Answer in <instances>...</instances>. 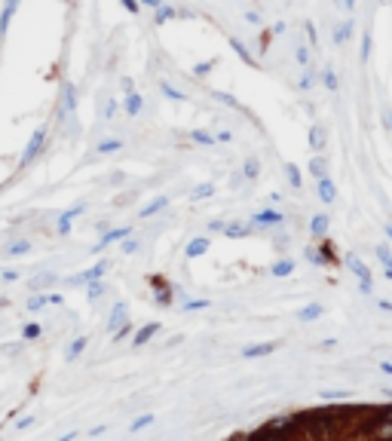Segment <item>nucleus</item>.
Here are the masks:
<instances>
[{"mask_svg": "<svg viewBox=\"0 0 392 441\" xmlns=\"http://www.w3.org/2000/svg\"><path fill=\"white\" fill-rule=\"evenodd\" d=\"M43 141H46V126L34 129V135H31V141H28V147H25V153H22V166L34 163V159L40 156V150H43Z\"/></svg>", "mask_w": 392, "mask_h": 441, "instance_id": "nucleus-1", "label": "nucleus"}, {"mask_svg": "<svg viewBox=\"0 0 392 441\" xmlns=\"http://www.w3.org/2000/svg\"><path fill=\"white\" fill-rule=\"evenodd\" d=\"M346 264H349V270L359 276V282H362V291L365 294H371L374 291V285H371V270L362 264V258H356V255H346Z\"/></svg>", "mask_w": 392, "mask_h": 441, "instance_id": "nucleus-2", "label": "nucleus"}, {"mask_svg": "<svg viewBox=\"0 0 392 441\" xmlns=\"http://www.w3.org/2000/svg\"><path fill=\"white\" fill-rule=\"evenodd\" d=\"M104 270H107V261H98V264H92V267H89L86 273H80V276H74V279H71V285H74V288H77V285H89L92 279H98V276H101Z\"/></svg>", "mask_w": 392, "mask_h": 441, "instance_id": "nucleus-3", "label": "nucleus"}, {"mask_svg": "<svg viewBox=\"0 0 392 441\" xmlns=\"http://www.w3.org/2000/svg\"><path fill=\"white\" fill-rule=\"evenodd\" d=\"M319 184H316V190H319V199H322V203H334V199H337V187H334V181L328 178V175H322V178H316Z\"/></svg>", "mask_w": 392, "mask_h": 441, "instance_id": "nucleus-4", "label": "nucleus"}, {"mask_svg": "<svg viewBox=\"0 0 392 441\" xmlns=\"http://www.w3.org/2000/svg\"><path fill=\"white\" fill-rule=\"evenodd\" d=\"M19 4H22V0H7V7H4V16H0V34H7V28H10V22H13L16 10H19Z\"/></svg>", "mask_w": 392, "mask_h": 441, "instance_id": "nucleus-5", "label": "nucleus"}, {"mask_svg": "<svg viewBox=\"0 0 392 441\" xmlns=\"http://www.w3.org/2000/svg\"><path fill=\"white\" fill-rule=\"evenodd\" d=\"M273 349H276V343H254V346H245L242 355L245 358H260V355H270Z\"/></svg>", "mask_w": 392, "mask_h": 441, "instance_id": "nucleus-6", "label": "nucleus"}, {"mask_svg": "<svg viewBox=\"0 0 392 441\" xmlns=\"http://www.w3.org/2000/svg\"><path fill=\"white\" fill-rule=\"evenodd\" d=\"M126 316H129L126 303H116V306H113V312H110V322H107V325H110L113 331H116V328H123V325H126Z\"/></svg>", "mask_w": 392, "mask_h": 441, "instance_id": "nucleus-7", "label": "nucleus"}, {"mask_svg": "<svg viewBox=\"0 0 392 441\" xmlns=\"http://www.w3.org/2000/svg\"><path fill=\"white\" fill-rule=\"evenodd\" d=\"M377 258L383 264V276L392 282V251H389V245H377Z\"/></svg>", "mask_w": 392, "mask_h": 441, "instance_id": "nucleus-8", "label": "nucleus"}, {"mask_svg": "<svg viewBox=\"0 0 392 441\" xmlns=\"http://www.w3.org/2000/svg\"><path fill=\"white\" fill-rule=\"evenodd\" d=\"M129 233H132V227H120V230H107V233L101 236V242H98V248H104V245L116 242V239H126Z\"/></svg>", "mask_w": 392, "mask_h": 441, "instance_id": "nucleus-9", "label": "nucleus"}, {"mask_svg": "<svg viewBox=\"0 0 392 441\" xmlns=\"http://www.w3.org/2000/svg\"><path fill=\"white\" fill-rule=\"evenodd\" d=\"M209 251V239L206 236H200V239H193V242L187 245V258H203Z\"/></svg>", "mask_w": 392, "mask_h": 441, "instance_id": "nucleus-10", "label": "nucleus"}, {"mask_svg": "<svg viewBox=\"0 0 392 441\" xmlns=\"http://www.w3.org/2000/svg\"><path fill=\"white\" fill-rule=\"evenodd\" d=\"M251 224H282V215L279 212H273V209H267V212H257L254 218H251Z\"/></svg>", "mask_w": 392, "mask_h": 441, "instance_id": "nucleus-11", "label": "nucleus"}, {"mask_svg": "<svg viewBox=\"0 0 392 441\" xmlns=\"http://www.w3.org/2000/svg\"><path fill=\"white\" fill-rule=\"evenodd\" d=\"M83 209H86V206H74V209H68V212L58 218V233H68V230H71V221H74L77 215H80Z\"/></svg>", "mask_w": 392, "mask_h": 441, "instance_id": "nucleus-12", "label": "nucleus"}, {"mask_svg": "<svg viewBox=\"0 0 392 441\" xmlns=\"http://www.w3.org/2000/svg\"><path fill=\"white\" fill-rule=\"evenodd\" d=\"M156 331H160V325H156V322H153V325H144V328H141V331L132 337V346H144V343H147V340H150Z\"/></svg>", "mask_w": 392, "mask_h": 441, "instance_id": "nucleus-13", "label": "nucleus"}, {"mask_svg": "<svg viewBox=\"0 0 392 441\" xmlns=\"http://www.w3.org/2000/svg\"><path fill=\"white\" fill-rule=\"evenodd\" d=\"M123 107H126V113H129V116H135V113L144 107V98H141L138 92H129V95H126V101H123Z\"/></svg>", "mask_w": 392, "mask_h": 441, "instance_id": "nucleus-14", "label": "nucleus"}, {"mask_svg": "<svg viewBox=\"0 0 392 441\" xmlns=\"http://www.w3.org/2000/svg\"><path fill=\"white\" fill-rule=\"evenodd\" d=\"M224 233H227L230 239H242V236L251 233V227H248V224H224Z\"/></svg>", "mask_w": 392, "mask_h": 441, "instance_id": "nucleus-15", "label": "nucleus"}, {"mask_svg": "<svg viewBox=\"0 0 392 441\" xmlns=\"http://www.w3.org/2000/svg\"><path fill=\"white\" fill-rule=\"evenodd\" d=\"M166 206H169V199H166V196H156L150 206H144V209H141V218H150V215H156V212H163Z\"/></svg>", "mask_w": 392, "mask_h": 441, "instance_id": "nucleus-16", "label": "nucleus"}, {"mask_svg": "<svg viewBox=\"0 0 392 441\" xmlns=\"http://www.w3.org/2000/svg\"><path fill=\"white\" fill-rule=\"evenodd\" d=\"M309 147H312V150H322V147H325V129H322V126H312V129H309Z\"/></svg>", "mask_w": 392, "mask_h": 441, "instance_id": "nucleus-17", "label": "nucleus"}, {"mask_svg": "<svg viewBox=\"0 0 392 441\" xmlns=\"http://www.w3.org/2000/svg\"><path fill=\"white\" fill-rule=\"evenodd\" d=\"M325 230H328V218L325 215H316V218L309 221V233L312 236H325Z\"/></svg>", "mask_w": 392, "mask_h": 441, "instance_id": "nucleus-18", "label": "nucleus"}, {"mask_svg": "<svg viewBox=\"0 0 392 441\" xmlns=\"http://www.w3.org/2000/svg\"><path fill=\"white\" fill-rule=\"evenodd\" d=\"M322 316V306L319 303H309V306H303L300 312H297V319H303V322H309V319H319Z\"/></svg>", "mask_w": 392, "mask_h": 441, "instance_id": "nucleus-19", "label": "nucleus"}, {"mask_svg": "<svg viewBox=\"0 0 392 441\" xmlns=\"http://www.w3.org/2000/svg\"><path fill=\"white\" fill-rule=\"evenodd\" d=\"M86 343H89L86 337H77V340L71 343V349H68V358H71V362H74V358H77V355H80V352L86 349Z\"/></svg>", "mask_w": 392, "mask_h": 441, "instance_id": "nucleus-20", "label": "nucleus"}, {"mask_svg": "<svg viewBox=\"0 0 392 441\" xmlns=\"http://www.w3.org/2000/svg\"><path fill=\"white\" fill-rule=\"evenodd\" d=\"M309 172H312V175H316V178H322V175L328 172V163H325V159H322V156H316V159H312V163H309Z\"/></svg>", "mask_w": 392, "mask_h": 441, "instance_id": "nucleus-21", "label": "nucleus"}, {"mask_svg": "<svg viewBox=\"0 0 392 441\" xmlns=\"http://www.w3.org/2000/svg\"><path fill=\"white\" fill-rule=\"evenodd\" d=\"M230 46H233V49H236V52H239V58H242L245 65H254V58L248 55V49H245V46L239 43V40H236V37H233V40H230Z\"/></svg>", "mask_w": 392, "mask_h": 441, "instance_id": "nucleus-22", "label": "nucleus"}, {"mask_svg": "<svg viewBox=\"0 0 392 441\" xmlns=\"http://www.w3.org/2000/svg\"><path fill=\"white\" fill-rule=\"evenodd\" d=\"M163 95H166V98H172V101H187V95H184L181 89L169 86V83H163Z\"/></svg>", "mask_w": 392, "mask_h": 441, "instance_id": "nucleus-23", "label": "nucleus"}, {"mask_svg": "<svg viewBox=\"0 0 392 441\" xmlns=\"http://www.w3.org/2000/svg\"><path fill=\"white\" fill-rule=\"evenodd\" d=\"M291 270H294V264H291V261H279V264H273V270H270V273H273V276H288Z\"/></svg>", "mask_w": 392, "mask_h": 441, "instance_id": "nucleus-24", "label": "nucleus"}, {"mask_svg": "<svg viewBox=\"0 0 392 441\" xmlns=\"http://www.w3.org/2000/svg\"><path fill=\"white\" fill-rule=\"evenodd\" d=\"M28 248H31V242H28V239H25V242H13V245L7 248V255H10V258H19V255H25Z\"/></svg>", "mask_w": 392, "mask_h": 441, "instance_id": "nucleus-25", "label": "nucleus"}, {"mask_svg": "<svg viewBox=\"0 0 392 441\" xmlns=\"http://www.w3.org/2000/svg\"><path fill=\"white\" fill-rule=\"evenodd\" d=\"M46 303H49V294H37V297H31V300H28L25 306H28V309L34 312V309H40V306H46Z\"/></svg>", "mask_w": 392, "mask_h": 441, "instance_id": "nucleus-26", "label": "nucleus"}, {"mask_svg": "<svg viewBox=\"0 0 392 441\" xmlns=\"http://www.w3.org/2000/svg\"><path fill=\"white\" fill-rule=\"evenodd\" d=\"M215 193V184H200L193 190V199H206V196H212Z\"/></svg>", "mask_w": 392, "mask_h": 441, "instance_id": "nucleus-27", "label": "nucleus"}, {"mask_svg": "<svg viewBox=\"0 0 392 441\" xmlns=\"http://www.w3.org/2000/svg\"><path fill=\"white\" fill-rule=\"evenodd\" d=\"M113 150H123V141H101L98 153H113Z\"/></svg>", "mask_w": 392, "mask_h": 441, "instance_id": "nucleus-28", "label": "nucleus"}, {"mask_svg": "<svg viewBox=\"0 0 392 441\" xmlns=\"http://www.w3.org/2000/svg\"><path fill=\"white\" fill-rule=\"evenodd\" d=\"M104 291H107V288H104L101 282H95V279H92V282H89V300H98V297H101Z\"/></svg>", "mask_w": 392, "mask_h": 441, "instance_id": "nucleus-29", "label": "nucleus"}, {"mask_svg": "<svg viewBox=\"0 0 392 441\" xmlns=\"http://www.w3.org/2000/svg\"><path fill=\"white\" fill-rule=\"evenodd\" d=\"M175 16V10L172 7H156V25H163L166 19H172Z\"/></svg>", "mask_w": 392, "mask_h": 441, "instance_id": "nucleus-30", "label": "nucleus"}, {"mask_svg": "<svg viewBox=\"0 0 392 441\" xmlns=\"http://www.w3.org/2000/svg\"><path fill=\"white\" fill-rule=\"evenodd\" d=\"M190 138H193L196 144H215V141H218V138H215V135H209V132H193Z\"/></svg>", "mask_w": 392, "mask_h": 441, "instance_id": "nucleus-31", "label": "nucleus"}, {"mask_svg": "<svg viewBox=\"0 0 392 441\" xmlns=\"http://www.w3.org/2000/svg\"><path fill=\"white\" fill-rule=\"evenodd\" d=\"M242 172H245V178H257V172H260V163H257V159H248Z\"/></svg>", "mask_w": 392, "mask_h": 441, "instance_id": "nucleus-32", "label": "nucleus"}, {"mask_svg": "<svg viewBox=\"0 0 392 441\" xmlns=\"http://www.w3.org/2000/svg\"><path fill=\"white\" fill-rule=\"evenodd\" d=\"M349 28H352V25H349V22H343V25L334 31V40H337V43H343V40L349 37Z\"/></svg>", "mask_w": 392, "mask_h": 441, "instance_id": "nucleus-33", "label": "nucleus"}, {"mask_svg": "<svg viewBox=\"0 0 392 441\" xmlns=\"http://www.w3.org/2000/svg\"><path fill=\"white\" fill-rule=\"evenodd\" d=\"M64 98H68V101H64V107H68V110H74V107H77V89H74V86H68Z\"/></svg>", "mask_w": 392, "mask_h": 441, "instance_id": "nucleus-34", "label": "nucleus"}, {"mask_svg": "<svg viewBox=\"0 0 392 441\" xmlns=\"http://www.w3.org/2000/svg\"><path fill=\"white\" fill-rule=\"evenodd\" d=\"M150 423H153V417H150V414H144V417H138V420L132 423V432H141V429H144V426H150Z\"/></svg>", "mask_w": 392, "mask_h": 441, "instance_id": "nucleus-35", "label": "nucleus"}, {"mask_svg": "<svg viewBox=\"0 0 392 441\" xmlns=\"http://www.w3.org/2000/svg\"><path fill=\"white\" fill-rule=\"evenodd\" d=\"M22 337H28V340L40 337V325H25V328H22Z\"/></svg>", "mask_w": 392, "mask_h": 441, "instance_id": "nucleus-36", "label": "nucleus"}, {"mask_svg": "<svg viewBox=\"0 0 392 441\" xmlns=\"http://www.w3.org/2000/svg\"><path fill=\"white\" fill-rule=\"evenodd\" d=\"M288 181H291L294 187H300V172H297V166H288Z\"/></svg>", "mask_w": 392, "mask_h": 441, "instance_id": "nucleus-37", "label": "nucleus"}, {"mask_svg": "<svg viewBox=\"0 0 392 441\" xmlns=\"http://www.w3.org/2000/svg\"><path fill=\"white\" fill-rule=\"evenodd\" d=\"M322 83H325V86H328L331 92L337 89V77H334V71H328V74H325V80H322Z\"/></svg>", "mask_w": 392, "mask_h": 441, "instance_id": "nucleus-38", "label": "nucleus"}, {"mask_svg": "<svg viewBox=\"0 0 392 441\" xmlns=\"http://www.w3.org/2000/svg\"><path fill=\"white\" fill-rule=\"evenodd\" d=\"M212 65H215V61H203V65H196V68H193V74H196V77H203V74H209V71H212Z\"/></svg>", "mask_w": 392, "mask_h": 441, "instance_id": "nucleus-39", "label": "nucleus"}, {"mask_svg": "<svg viewBox=\"0 0 392 441\" xmlns=\"http://www.w3.org/2000/svg\"><path fill=\"white\" fill-rule=\"evenodd\" d=\"M218 98H221L224 104H230V107H239V101L233 98V95H227V92H218Z\"/></svg>", "mask_w": 392, "mask_h": 441, "instance_id": "nucleus-40", "label": "nucleus"}, {"mask_svg": "<svg viewBox=\"0 0 392 441\" xmlns=\"http://www.w3.org/2000/svg\"><path fill=\"white\" fill-rule=\"evenodd\" d=\"M203 306H209V300H190V303H184V309H203Z\"/></svg>", "mask_w": 392, "mask_h": 441, "instance_id": "nucleus-41", "label": "nucleus"}, {"mask_svg": "<svg viewBox=\"0 0 392 441\" xmlns=\"http://www.w3.org/2000/svg\"><path fill=\"white\" fill-rule=\"evenodd\" d=\"M138 251V242H123V255H135Z\"/></svg>", "mask_w": 392, "mask_h": 441, "instance_id": "nucleus-42", "label": "nucleus"}, {"mask_svg": "<svg viewBox=\"0 0 392 441\" xmlns=\"http://www.w3.org/2000/svg\"><path fill=\"white\" fill-rule=\"evenodd\" d=\"M120 4H123L129 13H138V0H120Z\"/></svg>", "mask_w": 392, "mask_h": 441, "instance_id": "nucleus-43", "label": "nucleus"}, {"mask_svg": "<svg viewBox=\"0 0 392 441\" xmlns=\"http://www.w3.org/2000/svg\"><path fill=\"white\" fill-rule=\"evenodd\" d=\"M4 279H7V282H16V279H19V270H4Z\"/></svg>", "mask_w": 392, "mask_h": 441, "instance_id": "nucleus-44", "label": "nucleus"}, {"mask_svg": "<svg viewBox=\"0 0 392 441\" xmlns=\"http://www.w3.org/2000/svg\"><path fill=\"white\" fill-rule=\"evenodd\" d=\"M297 61L306 65V61H309V52H306V49H297Z\"/></svg>", "mask_w": 392, "mask_h": 441, "instance_id": "nucleus-45", "label": "nucleus"}, {"mask_svg": "<svg viewBox=\"0 0 392 441\" xmlns=\"http://www.w3.org/2000/svg\"><path fill=\"white\" fill-rule=\"evenodd\" d=\"M209 230H212V233H224V224H221V221H212Z\"/></svg>", "mask_w": 392, "mask_h": 441, "instance_id": "nucleus-46", "label": "nucleus"}, {"mask_svg": "<svg viewBox=\"0 0 392 441\" xmlns=\"http://www.w3.org/2000/svg\"><path fill=\"white\" fill-rule=\"evenodd\" d=\"M138 4H147L150 10H156V7H163V0H138Z\"/></svg>", "mask_w": 392, "mask_h": 441, "instance_id": "nucleus-47", "label": "nucleus"}, {"mask_svg": "<svg viewBox=\"0 0 392 441\" xmlns=\"http://www.w3.org/2000/svg\"><path fill=\"white\" fill-rule=\"evenodd\" d=\"M309 86H312V74H306V77L300 80V89H309Z\"/></svg>", "mask_w": 392, "mask_h": 441, "instance_id": "nucleus-48", "label": "nucleus"}, {"mask_svg": "<svg viewBox=\"0 0 392 441\" xmlns=\"http://www.w3.org/2000/svg\"><path fill=\"white\" fill-rule=\"evenodd\" d=\"M380 371H383V374H389V377H392V362H380Z\"/></svg>", "mask_w": 392, "mask_h": 441, "instance_id": "nucleus-49", "label": "nucleus"}, {"mask_svg": "<svg viewBox=\"0 0 392 441\" xmlns=\"http://www.w3.org/2000/svg\"><path fill=\"white\" fill-rule=\"evenodd\" d=\"M343 7H346V10H352V7H356V0H343Z\"/></svg>", "mask_w": 392, "mask_h": 441, "instance_id": "nucleus-50", "label": "nucleus"}, {"mask_svg": "<svg viewBox=\"0 0 392 441\" xmlns=\"http://www.w3.org/2000/svg\"><path fill=\"white\" fill-rule=\"evenodd\" d=\"M386 233H389V239H392V224H386Z\"/></svg>", "mask_w": 392, "mask_h": 441, "instance_id": "nucleus-51", "label": "nucleus"}, {"mask_svg": "<svg viewBox=\"0 0 392 441\" xmlns=\"http://www.w3.org/2000/svg\"><path fill=\"white\" fill-rule=\"evenodd\" d=\"M386 123H389V132H392V116H386Z\"/></svg>", "mask_w": 392, "mask_h": 441, "instance_id": "nucleus-52", "label": "nucleus"}, {"mask_svg": "<svg viewBox=\"0 0 392 441\" xmlns=\"http://www.w3.org/2000/svg\"><path fill=\"white\" fill-rule=\"evenodd\" d=\"M0 306H4V297H0Z\"/></svg>", "mask_w": 392, "mask_h": 441, "instance_id": "nucleus-53", "label": "nucleus"}]
</instances>
